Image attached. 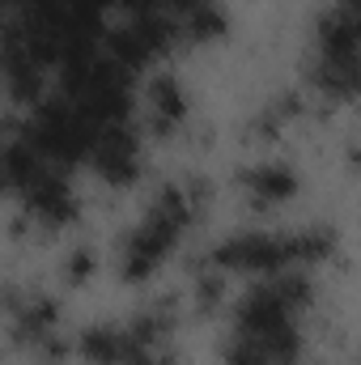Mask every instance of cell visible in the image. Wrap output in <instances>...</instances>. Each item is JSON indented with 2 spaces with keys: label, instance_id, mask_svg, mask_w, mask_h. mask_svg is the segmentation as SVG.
I'll return each instance as SVG.
<instances>
[{
  "label": "cell",
  "instance_id": "cell-1",
  "mask_svg": "<svg viewBox=\"0 0 361 365\" xmlns=\"http://www.w3.org/2000/svg\"><path fill=\"white\" fill-rule=\"evenodd\" d=\"M251 187H255L260 195H285V191H293V179H289V170H280V166H264Z\"/></svg>",
  "mask_w": 361,
  "mask_h": 365
}]
</instances>
